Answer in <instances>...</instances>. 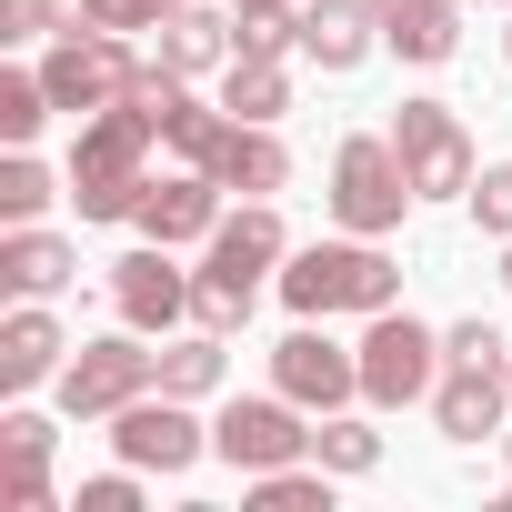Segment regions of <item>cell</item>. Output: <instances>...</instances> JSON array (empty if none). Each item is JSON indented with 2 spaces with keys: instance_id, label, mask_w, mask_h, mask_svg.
I'll list each match as a JSON object with an SVG mask.
<instances>
[{
  "instance_id": "obj_1",
  "label": "cell",
  "mask_w": 512,
  "mask_h": 512,
  "mask_svg": "<svg viewBox=\"0 0 512 512\" xmlns=\"http://www.w3.org/2000/svg\"><path fill=\"white\" fill-rule=\"evenodd\" d=\"M151 141H171V121L151 101H111V111L81 121V141H71V201H81V221H131L141 211Z\"/></svg>"
},
{
  "instance_id": "obj_2",
  "label": "cell",
  "mask_w": 512,
  "mask_h": 512,
  "mask_svg": "<svg viewBox=\"0 0 512 512\" xmlns=\"http://www.w3.org/2000/svg\"><path fill=\"white\" fill-rule=\"evenodd\" d=\"M282 302L302 312V322H332V312H392L402 302V262L382 241H362V231H342V241H312V251H292L282 262Z\"/></svg>"
},
{
  "instance_id": "obj_3",
  "label": "cell",
  "mask_w": 512,
  "mask_h": 512,
  "mask_svg": "<svg viewBox=\"0 0 512 512\" xmlns=\"http://www.w3.org/2000/svg\"><path fill=\"white\" fill-rule=\"evenodd\" d=\"M412 201H422V191H412V171H402L392 131H352V141L332 151V221H342V231L382 241V231H402V211H412Z\"/></svg>"
},
{
  "instance_id": "obj_4",
  "label": "cell",
  "mask_w": 512,
  "mask_h": 512,
  "mask_svg": "<svg viewBox=\"0 0 512 512\" xmlns=\"http://www.w3.org/2000/svg\"><path fill=\"white\" fill-rule=\"evenodd\" d=\"M41 81H51V101H61L71 121H91V111H111V101L141 81V51H131V31L61 21V41L41 51Z\"/></svg>"
},
{
  "instance_id": "obj_5",
  "label": "cell",
  "mask_w": 512,
  "mask_h": 512,
  "mask_svg": "<svg viewBox=\"0 0 512 512\" xmlns=\"http://www.w3.org/2000/svg\"><path fill=\"white\" fill-rule=\"evenodd\" d=\"M432 382H442V332L412 322L402 302L372 312V332H362V402L402 412V402H432Z\"/></svg>"
},
{
  "instance_id": "obj_6",
  "label": "cell",
  "mask_w": 512,
  "mask_h": 512,
  "mask_svg": "<svg viewBox=\"0 0 512 512\" xmlns=\"http://www.w3.org/2000/svg\"><path fill=\"white\" fill-rule=\"evenodd\" d=\"M141 392H161V352H141L131 322H121L111 342H81V352L61 362V412H71V422H111V412L141 402Z\"/></svg>"
},
{
  "instance_id": "obj_7",
  "label": "cell",
  "mask_w": 512,
  "mask_h": 512,
  "mask_svg": "<svg viewBox=\"0 0 512 512\" xmlns=\"http://www.w3.org/2000/svg\"><path fill=\"white\" fill-rule=\"evenodd\" d=\"M392 151H402V171H412L422 201H462V191L482 181L472 131L452 121V101H402V111H392Z\"/></svg>"
},
{
  "instance_id": "obj_8",
  "label": "cell",
  "mask_w": 512,
  "mask_h": 512,
  "mask_svg": "<svg viewBox=\"0 0 512 512\" xmlns=\"http://www.w3.org/2000/svg\"><path fill=\"white\" fill-rule=\"evenodd\" d=\"M211 452L231 472H282V462H312V422L292 392H262V402H221L211 422Z\"/></svg>"
},
{
  "instance_id": "obj_9",
  "label": "cell",
  "mask_w": 512,
  "mask_h": 512,
  "mask_svg": "<svg viewBox=\"0 0 512 512\" xmlns=\"http://www.w3.org/2000/svg\"><path fill=\"white\" fill-rule=\"evenodd\" d=\"M111 452H121L131 472H161V482H171V472H191V462L211 452V432L191 422L181 392H141V402L111 412Z\"/></svg>"
},
{
  "instance_id": "obj_10",
  "label": "cell",
  "mask_w": 512,
  "mask_h": 512,
  "mask_svg": "<svg viewBox=\"0 0 512 512\" xmlns=\"http://www.w3.org/2000/svg\"><path fill=\"white\" fill-rule=\"evenodd\" d=\"M191 292H201V272L171 262V241H141V251L111 262V302H121L131 332H181L191 322Z\"/></svg>"
},
{
  "instance_id": "obj_11",
  "label": "cell",
  "mask_w": 512,
  "mask_h": 512,
  "mask_svg": "<svg viewBox=\"0 0 512 512\" xmlns=\"http://www.w3.org/2000/svg\"><path fill=\"white\" fill-rule=\"evenodd\" d=\"M432 422H442V442H502L512 432V362H442V382H432Z\"/></svg>"
},
{
  "instance_id": "obj_12",
  "label": "cell",
  "mask_w": 512,
  "mask_h": 512,
  "mask_svg": "<svg viewBox=\"0 0 512 512\" xmlns=\"http://www.w3.org/2000/svg\"><path fill=\"white\" fill-rule=\"evenodd\" d=\"M272 392H292L302 412H342V402H362V342L342 352L332 332H292L282 352H272Z\"/></svg>"
},
{
  "instance_id": "obj_13",
  "label": "cell",
  "mask_w": 512,
  "mask_h": 512,
  "mask_svg": "<svg viewBox=\"0 0 512 512\" xmlns=\"http://www.w3.org/2000/svg\"><path fill=\"white\" fill-rule=\"evenodd\" d=\"M131 221H141V241H171V251H181V241H211V231H221V181H211V171H171V181L141 191Z\"/></svg>"
},
{
  "instance_id": "obj_14",
  "label": "cell",
  "mask_w": 512,
  "mask_h": 512,
  "mask_svg": "<svg viewBox=\"0 0 512 512\" xmlns=\"http://www.w3.org/2000/svg\"><path fill=\"white\" fill-rule=\"evenodd\" d=\"M71 272H81V251L61 231H41V221L0 231V292H11V302H51V292H71Z\"/></svg>"
},
{
  "instance_id": "obj_15",
  "label": "cell",
  "mask_w": 512,
  "mask_h": 512,
  "mask_svg": "<svg viewBox=\"0 0 512 512\" xmlns=\"http://www.w3.org/2000/svg\"><path fill=\"white\" fill-rule=\"evenodd\" d=\"M372 51H382V11H372V0H302V61L362 71Z\"/></svg>"
},
{
  "instance_id": "obj_16",
  "label": "cell",
  "mask_w": 512,
  "mask_h": 512,
  "mask_svg": "<svg viewBox=\"0 0 512 512\" xmlns=\"http://www.w3.org/2000/svg\"><path fill=\"white\" fill-rule=\"evenodd\" d=\"M372 11H382V51L432 71V61L462 51V11H472V0H372Z\"/></svg>"
},
{
  "instance_id": "obj_17",
  "label": "cell",
  "mask_w": 512,
  "mask_h": 512,
  "mask_svg": "<svg viewBox=\"0 0 512 512\" xmlns=\"http://www.w3.org/2000/svg\"><path fill=\"white\" fill-rule=\"evenodd\" d=\"M61 362H71V342L41 302H21L0 322V392H41V382H61Z\"/></svg>"
},
{
  "instance_id": "obj_18",
  "label": "cell",
  "mask_w": 512,
  "mask_h": 512,
  "mask_svg": "<svg viewBox=\"0 0 512 512\" xmlns=\"http://www.w3.org/2000/svg\"><path fill=\"white\" fill-rule=\"evenodd\" d=\"M211 181H221V191H241V201H272V191L292 181V151H282V131H272V121H231V141H221Z\"/></svg>"
},
{
  "instance_id": "obj_19",
  "label": "cell",
  "mask_w": 512,
  "mask_h": 512,
  "mask_svg": "<svg viewBox=\"0 0 512 512\" xmlns=\"http://www.w3.org/2000/svg\"><path fill=\"white\" fill-rule=\"evenodd\" d=\"M231 51H241V21L201 11V0H181V11H161V61H171L181 81H201V71H231Z\"/></svg>"
},
{
  "instance_id": "obj_20",
  "label": "cell",
  "mask_w": 512,
  "mask_h": 512,
  "mask_svg": "<svg viewBox=\"0 0 512 512\" xmlns=\"http://www.w3.org/2000/svg\"><path fill=\"white\" fill-rule=\"evenodd\" d=\"M221 372H231V342L221 332H161V392H181V402H211L221 392Z\"/></svg>"
},
{
  "instance_id": "obj_21",
  "label": "cell",
  "mask_w": 512,
  "mask_h": 512,
  "mask_svg": "<svg viewBox=\"0 0 512 512\" xmlns=\"http://www.w3.org/2000/svg\"><path fill=\"white\" fill-rule=\"evenodd\" d=\"M221 111H231V121H282V111H292V71L262 61V51H231V71H221Z\"/></svg>"
},
{
  "instance_id": "obj_22",
  "label": "cell",
  "mask_w": 512,
  "mask_h": 512,
  "mask_svg": "<svg viewBox=\"0 0 512 512\" xmlns=\"http://www.w3.org/2000/svg\"><path fill=\"white\" fill-rule=\"evenodd\" d=\"M332 482L322 462H282V472H251V512H332Z\"/></svg>"
},
{
  "instance_id": "obj_23",
  "label": "cell",
  "mask_w": 512,
  "mask_h": 512,
  "mask_svg": "<svg viewBox=\"0 0 512 512\" xmlns=\"http://www.w3.org/2000/svg\"><path fill=\"white\" fill-rule=\"evenodd\" d=\"M312 462H322V472H342V482H362V472L382 462V432H372V422H352V412H322V422H312Z\"/></svg>"
},
{
  "instance_id": "obj_24",
  "label": "cell",
  "mask_w": 512,
  "mask_h": 512,
  "mask_svg": "<svg viewBox=\"0 0 512 512\" xmlns=\"http://www.w3.org/2000/svg\"><path fill=\"white\" fill-rule=\"evenodd\" d=\"M51 111H61V101H51L41 71H0V141H11V151H31V131H41Z\"/></svg>"
},
{
  "instance_id": "obj_25",
  "label": "cell",
  "mask_w": 512,
  "mask_h": 512,
  "mask_svg": "<svg viewBox=\"0 0 512 512\" xmlns=\"http://www.w3.org/2000/svg\"><path fill=\"white\" fill-rule=\"evenodd\" d=\"M41 211H51V171L31 151H11L0 161V221H41Z\"/></svg>"
},
{
  "instance_id": "obj_26",
  "label": "cell",
  "mask_w": 512,
  "mask_h": 512,
  "mask_svg": "<svg viewBox=\"0 0 512 512\" xmlns=\"http://www.w3.org/2000/svg\"><path fill=\"white\" fill-rule=\"evenodd\" d=\"M462 201H472V221H482V241H512V161H492V171H482V181H472Z\"/></svg>"
},
{
  "instance_id": "obj_27",
  "label": "cell",
  "mask_w": 512,
  "mask_h": 512,
  "mask_svg": "<svg viewBox=\"0 0 512 512\" xmlns=\"http://www.w3.org/2000/svg\"><path fill=\"white\" fill-rule=\"evenodd\" d=\"M442 362H512V342H502L492 322H452V332H442Z\"/></svg>"
},
{
  "instance_id": "obj_28",
  "label": "cell",
  "mask_w": 512,
  "mask_h": 512,
  "mask_svg": "<svg viewBox=\"0 0 512 512\" xmlns=\"http://www.w3.org/2000/svg\"><path fill=\"white\" fill-rule=\"evenodd\" d=\"M71 512H141V472L121 462V472H101V482H81V502Z\"/></svg>"
},
{
  "instance_id": "obj_29",
  "label": "cell",
  "mask_w": 512,
  "mask_h": 512,
  "mask_svg": "<svg viewBox=\"0 0 512 512\" xmlns=\"http://www.w3.org/2000/svg\"><path fill=\"white\" fill-rule=\"evenodd\" d=\"M11 502L21 512H51V452H11Z\"/></svg>"
},
{
  "instance_id": "obj_30",
  "label": "cell",
  "mask_w": 512,
  "mask_h": 512,
  "mask_svg": "<svg viewBox=\"0 0 512 512\" xmlns=\"http://www.w3.org/2000/svg\"><path fill=\"white\" fill-rule=\"evenodd\" d=\"M71 21H91V31H151V0H71Z\"/></svg>"
},
{
  "instance_id": "obj_31",
  "label": "cell",
  "mask_w": 512,
  "mask_h": 512,
  "mask_svg": "<svg viewBox=\"0 0 512 512\" xmlns=\"http://www.w3.org/2000/svg\"><path fill=\"white\" fill-rule=\"evenodd\" d=\"M241 21H272V11H302V0H231Z\"/></svg>"
},
{
  "instance_id": "obj_32",
  "label": "cell",
  "mask_w": 512,
  "mask_h": 512,
  "mask_svg": "<svg viewBox=\"0 0 512 512\" xmlns=\"http://www.w3.org/2000/svg\"><path fill=\"white\" fill-rule=\"evenodd\" d=\"M161 11H181V0H151V31H161Z\"/></svg>"
},
{
  "instance_id": "obj_33",
  "label": "cell",
  "mask_w": 512,
  "mask_h": 512,
  "mask_svg": "<svg viewBox=\"0 0 512 512\" xmlns=\"http://www.w3.org/2000/svg\"><path fill=\"white\" fill-rule=\"evenodd\" d=\"M502 292H512V241H502Z\"/></svg>"
},
{
  "instance_id": "obj_34",
  "label": "cell",
  "mask_w": 512,
  "mask_h": 512,
  "mask_svg": "<svg viewBox=\"0 0 512 512\" xmlns=\"http://www.w3.org/2000/svg\"><path fill=\"white\" fill-rule=\"evenodd\" d=\"M502 452H512V432H502ZM502 502H512V482H502Z\"/></svg>"
},
{
  "instance_id": "obj_35",
  "label": "cell",
  "mask_w": 512,
  "mask_h": 512,
  "mask_svg": "<svg viewBox=\"0 0 512 512\" xmlns=\"http://www.w3.org/2000/svg\"><path fill=\"white\" fill-rule=\"evenodd\" d=\"M502 61H512V31H502Z\"/></svg>"
},
{
  "instance_id": "obj_36",
  "label": "cell",
  "mask_w": 512,
  "mask_h": 512,
  "mask_svg": "<svg viewBox=\"0 0 512 512\" xmlns=\"http://www.w3.org/2000/svg\"><path fill=\"white\" fill-rule=\"evenodd\" d=\"M502 11H512V0H502Z\"/></svg>"
}]
</instances>
